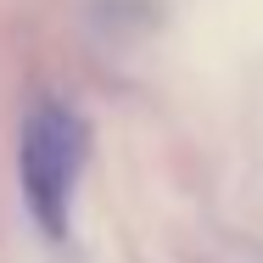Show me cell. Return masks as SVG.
<instances>
[{"label":"cell","mask_w":263,"mask_h":263,"mask_svg":"<svg viewBox=\"0 0 263 263\" xmlns=\"http://www.w3.org/2000/svg\"><path fill=\"white\" fill-rule=\"evenodd\" d=\"M84 157H90V129L73 106L45 101L28 112L23 123V146H17V174H23V202H28V218L62 241L67 235V218H73V185L84 174Z\"/></svg>","instance_id":"cell-1"}]
</instances>
